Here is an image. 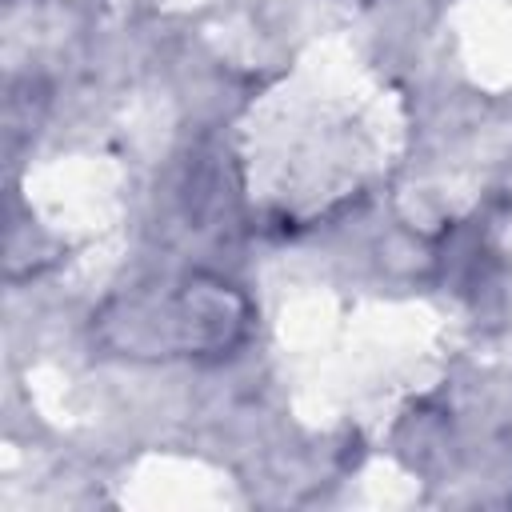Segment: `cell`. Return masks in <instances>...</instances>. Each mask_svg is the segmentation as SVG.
<instances>
[{
	"label": "cell",
	"instance_id": "obj_1",
	"mask_svg": "<svg viewBox=\"0 0 512 512\" xmlns=\"http://www.w3.org/2000/svg\"><path fill=\"white\" fill-rule=\"evenodd\" d=\"M252 304L240 288L220 276H184L152 288L116 296L100 316L96 332L124 356H192L216 360L244 344Z\"/></svg>",
	"mask_w": 512,
	"mask_h": 512
}]
</instances>
